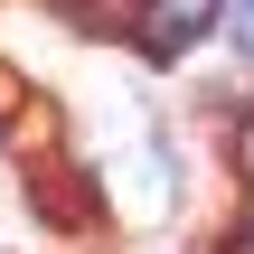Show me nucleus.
I'll use <instances>...</instances> for the list:
<instances>
[{"mask_svg": "<svg viewBox=\"0 0 254 254\" xmlns=\"http://www.w3.org/2000/svg\"><path fill=\"white\" fill-rule=\"evenodd\" d=\"M217 9H226V0H141L132 38H141L151 57H179V47H198V38L217 28Z\"/></svg>", "mask_w": 254, "mask_h": 254, "instance_id": "1", "label": "nucleus"}, {"mask_svg": "<svg viewBox=\"0 0 254 254\" xmlns=\"http://www.w3.org/2000/svg\"><path fill=\"white\" fill-rule=\"evenodd\" d=\"M57 9H66L75 28H132V19H141V0H57Z\"/></svg>", "mask_w": 254, "mask_h": 254, "instance_id": "2", "label": "nucleus"}, {"mask_svg": "<svg viewBox=\"0 0 254 254\" xmlns=\"http://www.w3.org/2000/svg\"><path fill=\"white\" fill-rule=\"evenodd\" d=\"M38 207H47V217H94V189H85V179H75V189H66V179H38Z\"/></svg>", "mask_w": 254, "mask_h": 254, "instance_id": "3", "label": "nucleus"}, {"mask_svg": "<svg viewBox=\"0 0 254 254\" xmlns=\"http://www.w3.org/2000/svg\"><path fill=\"white\" fill-rule=\"evenodd\" d=\"M226 151H236V179H245V189H254V113H245V123H236V141H226Z\"/></svg>", "mask_w": 254, "mask_h": 254, "instance_id": "4", "label": "nucleus"}, {"mask_svg": "<svg viewBox=\"0 0 254 254\" xmlns=\"http://www.w3.org/2000/svg\"><path fill=\"white\" fill-rule=\"evenodd\" d=\"M226 28H236V47L254 57V0H236V9H226Z\"/></svg>", "mask_w": 254, "mask_h": 254, "instance_id": "5", "label": "nucleus"}, {"mask_svg": "<svg viewBox=\"0 0 254 254\" xmlns=\"http://www.w3.org/2000/svg\"><path fill=\"white\" fill-rule=\"evenodd\" d=\"M9 104H19V85H9V75H0V113H9Z\"/></svg>", "mask_w": 254, "mask_h": 254, "instance_id": "6", "label": "nucleus"}, {"mask_svg": "<svg viewBox=\"0 0 254 254\" xmlns=\"http://www.w3.org/2000/svg\"><path fill=\"white\" fill-rule=\"evenodd\" d=\"M226 254H254V236H236V245H226Z\"/></svg>", "mask_w": 254, "mask_h": 254, "instance_id": "7", "label": "nucleus"}]
</instances>
